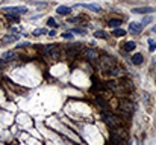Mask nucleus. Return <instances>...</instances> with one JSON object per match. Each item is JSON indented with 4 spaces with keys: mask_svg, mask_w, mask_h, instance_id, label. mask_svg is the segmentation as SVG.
<instances>
[{
    "mask_svg": "<svg viewBox=\"0 0 156 145\" xmlns=\"http://www.w3.org/2000/svg\"><path fill=\"white\" fill-rule=\"evenodd\" d=\"M102 118H103L105 124H106L109 129H112V130L123 127V121H121L117 115H114V113H111V112H103V113H102Z\"/></svg>",
    "mask_w": 156,
    "mask_h": 145,
    "instance_id": "f257e3e1",
    "label": "nucleus"
},
{
    "mask_svg": "<svg viewBox=\"0 0 156 145\" xmlns=\"http://www.w3.org/2000/svg\"><path fill=\"white\" fill-rule=\"evenodd\" d=\"M3 12H6L9 15H20V14L27 12V8L26 6H5Z\"/></svg>",
    "mask_w": 156,
    "mask_h": 145,
    "instance_id": "f03ea898",
    "label": "nucleus"
},
{
    "mask_svg": "<svg viewBox=\"0 0 156 145\" xmlns=\"http://www.w3.org/2000/svg\"><path fill=\"white\" fill-rule=\"evenodd\" d=\"M44 51H46L47 56H50L55 60H59V57H61V51H59L58 46H46Z\"/></svg>",
    "mask_w": 156,
    "mask_h": 145,
    "instance_id": "7ed1b4c3",
    "label": "nucleus"
},
{
    "mask_svg": "<svg viewBox=\"0 0 156 145\" xmlns=\"http://www.w3.org/2000/svg\"><path fill=\"white\" fill-rule=\"evenodd\" d=\"M133 103H130L129 100H126V98H121L120 100V110H123V112H126V113H130V112H133Z\"/></svg>",
    "mask_w": 156,
    "mask_h": 145,
    "instance_id": "20e7f679",
    "label": "nucleus"
},
{
    "mask_svg": "<svg viewBox=\"0 0 156 145\" xmlns=\"http://www.w3.org/2000/svg\"><path fill=\"white\" fill-rule=\"evenodd\" d=\"M109 139H111V144L112 145H127V139H123V138H121V136H118L115 132H112V133H111Z\"/></svg>",
    "mask_w": 156,
    "mask_h": 145,
    "instance_id": "39448f33",
    "label": "nucleus"
},
{
    "mask_svg": "<svg viewBox=\"0 0 156 145\" xmlns=\"http://www.w3.org/2000/svg\"><path fill=\"white\" fill-rule=\"evenodd\" d=\"M114 67H117V60L114 57H105L103 60H102V68H103L105 71H109Z\"/></svg>",
    "mask_w": 156,
    "mask_h": 145,
    "instance_id": "423d86ee",
    "label": "nucleus"
},
{
    "mask_svg": "<svg viewBox=\"0 0 156 145\" xmlns=\"http://www.w3.org/2000/svg\"><path fill=\"white\" fill-rule=\"evenodd\" d=\"M143 29H144V24L143 23H136V21L129 23V32H132V33H141Z\"/></svg>",
    "mask_w": 156,
    "mask_h": 145,
    "instance_id": "0eeeda50",
    "label": "nucleus"
},
{
    "mask_svg": "<svg viewBox=\"0 0 156 145\" xmlns=\"http://www.w3.org/2000/svg\"><path fill=\"white\" fill-rule=\"evenodd\" d=\"M77 6H82V8H85V9L93 11V12H102V8H100L99 5H94V3H80V5H77Z\"/></svg>",
    "mask_w": 156,
    "mask_h": 145,
    "instance_id": "6e6552de",
    "label": "nucleus"
},
{
    "mask_svg": "<svg viewBox=\"0 0 156 145\" xmlns=\"http://www.w3.org/2000/svg\"><path fill=\"white\" fill-rule=\"evenodd\" d=\"M132 12L133 14H150V12H155V9L150 6H141V8H133Z\"/></svg>",
    "mask_w": 156,
    "mask_h": 145,
    "instance_id": "1a4fd4ad",
    "label": "nucleus"
},
{
    "mask_svg": "<svg viewBox=\"0 0 156 145\" xmlns=\"http://www.w3.org/2000/svg\"><path fill=\"white\" fill-rule=\"evenodd\" d=\"M85 54H87V57H88L90 60H97V59H99V53H97L94 48H87V50H85Z\"/></svg>",
    "mask_w": 156,
    "mask_h": 145,
    "instance_id": "9d476101",
    "label": "nucleus"
},
{
    "mask_svg": "<svg viewBox=\"0 0 156 145\" xmlns=\"http://www.w3.org/2000/svg\"><path fill=\"white\" fill-rule=\"evenodd\" d=\"M130 60H132L133 65H143V62H144V56H143L141 53H135V54L130 57Z\"/></svg>",
    "mask_w": 156,
    "mask_h": 145,
    "instance_id": "9b49d317",
    "label": "nucleus"
},
{
    "mask_svg": "<svg viewBox=\"0 0 156 145\" xmlns=\"http://www.w3.org/2000/svg\"><path fill=\"white\" fill-rule=\"evenodd\" d=\"M56 12H58L59 15H68V14L71 12V8H70V6H58V8H56Z\"/></svg>",
    "mask_w": 156,
    "mask_h": 145,
    "instance_id": "f8f14e48",
    "label": "nucleus"
},
{
    "mask_svg": "<svg viewBox=\"0 0 156 145\" xmlns=\"http://www.w3.org/2000/svg\"><path fill=\"white\" fill-rule=\"evenodd\" d=\"M109 73H111V76H112V77H121V76L124 74V71H123L121 68H118V67L111 68V70H109Z\"/></svg>",
    "mask_w": 156,
    "mask_h": 145,
    "instance_id": "ddd939ff",
    "label": "nucleus"
},
{
    "mask_svg": "<svg viewBox=\"0 0 156 145\" xmlns=\"http://www.w3.org/2000/svg\"><path fill=\"white\" fill-rule=\"evenodd\" d=\"M17 53L15 51H5L3 54H2V59H8V60H14V59H17Z\"/></svg>",
    "mask_w": 156,
    "mask_h": 145,
    "instance_id": "4468645a",
    "label": "nucleus"
},
{
    "mask_svg": "<svg viewBox=\"0 0 156 145\" xmlns=\"http://www.w3.org/2000/svg\"><path fill=\"white\" fill-rule=\"evenodd\" d=\"M18 40H20L18 35H8V36L3 38V43H5V44H9V43H15V41H18Z\"/></svg>",
    "mask_w": 156,
    "mask_h": 145,
    "instance_id": "2eb2a0df",
    "label": "nucleus"
},
{
    "mask_svg": "<svg viewBox=\"0 0 156 145\" xmlns=\"http://www.w3.org/2000/svg\"><path fill=\"white\" fill-rule=\"evenodd\" d=\"M115 133H117L118 136H121L123 139H127V138H129V135H127V132H126L124 129H121V127H120V129H115Z\"/></svg>",
    "mask_w": 156,
    "mask_h": 145,
    "instance_id": "dca6fc26",
    "label": "nucleus"
},
{
    "mask_svg": "<svg viewBox=\"0 0 156 145\" xmlns=\"http://www.w3.org/2000/svg\"><path fill=\"white\" fill-rule=\"evenodd\" d=\"M108 26L112 27V29H117V27L121 26V20H111V21L108 23Z\"/></svg>",
    "mask_w": 156,
    "mask_h": 145,
    "instance_id": "f3484780",
    "label": "nucleus"
},
{
    "mask_svg": "<svg viewBox=\"0 0 156 145\" xmlns=\"http://www.w3.org/2000/svg\"><path fill=\"white\" fill-rule=\"evenodd\" d=\"M135 47H136V44H135L133 41H129V43L124 44V50H126V51H133Z\"/></svg>",
    "mask_w": 156,
    "mask_h": 145,
    "instance_id": "a211bd4d",
    "label": "nucleus"
},
{
    "mask_svg": "<svg viewBox=\"0 0 156 145\" xmlns=\"http://www.w3.org/2000/svg\"><path fill=\"white\" fill-rule=\"evenodd\" d=\"M112 35H114V36H124V35H126V30H123V29L117 27V29H114Z\"/></svg>",
    "mask_w": 156,
    "mask_h": 145,
    "instance_id": "6ab92c4d",
    "label": "nucleus"
},
{
    "mask_svg": "<svg viewBox=\"0 0 156 145\" xmlns=\"http://www.w3.org/2000/svg\"><path fill=\"white\" fill-rule=\"evenodd\" d=\"M94 36H96V38H100V40H105V38L108 36V33H106L105 30H96V32H94Z\"/></svg>",
    "mask_w": 156,
    "mask_h": 145,
    "instance_id": "aec40b11",
    "label": "nucleus"
},
{
    "mask_svg": "<svg viewBox=\"0 0 156 145\" xmlns=\"http://www.w3.org/2000/svg\"><path fill=\"white\" fill-rule=\"evenodd\" d=\"M47 33V30L46 29H37V30H34L32 32V36H38V35H46Z\"/></svg>",
    "mask_w": 156,
    "mask_h": 145,
    "instance_id": "412c9836",
    "label": "nucleus"
},
{
    "mask_svg": "<svg viewBox=\"0 0 156 145\" xmlns=\"http://www.w3.org/2000/svg\"><path fill=\"white\" fill-rule=\"evenodd\" d=\"M155 48H156V43L153 40H149V50L150 51H155Z\"/></svg>",
    "mask_w": 156,
    "mask_h": 145,
    "instance_id": "4be33fe9",
    "label": "nucleus"
},
{
    "mask_svg": "<svg viewBox=\"0 0 156 145\" xmlns=\"http://www.w3.org/2000/svg\"><path fill=\"white\" fill-rule=\"evenodd\" d=\"M62 38L64 40H73V33L71 32H64L62 33Z\"/></svg>",
    "mask_w": 156,
    "mask_h": 145,
    "instance_id": "5701e85b",
    "label": "nucleus"
},
{
    "mask_svg": "<svg viewBox=\"0 0 156 145\" xmlns=\"http://www.w3.org/2000/svg\"><path fill=\"white\" fill-rule=\"evenodd\" d=\"M47 24H49L50 27H58V23L55 21V18H49V20H47Z\"/></svg>",
    "mask_w": 156,
    "mask_h": 145,
    "instance_id": "b1692460",
    "label": "nucleus"
},
{
    "mask_svg": "<svg viewBox=\"0 0 156 145\" xmlns=\"http://www.w3.org/2000/svg\"><path fill=\"white\" fill-rule=\"evenodd\" d=\"M6 17H8V20H11V21H18V17H17V15H9V14H6Z\"/></svg>",
    "mask_w": 156,
    "mask_h": 145,
    "instance_id": "393cba45",
    "label": "nucleus"
},
{
    "mask_svg": "<svg viewBox=\"0 0 156 145\" xmlns=\"http://www.w3.org/2000/svg\"><path fill=\"white\" fill-rule=\"evenodd\" d=\"M74 32H76V33H80V35H85V30H83V29H80V27H76V29H74Z\"/></svg>",
    "mask_w": 156,
    "mask_h": 145,
    "instance_id": "a878e982",
    "label": "nucleus"
},
{
    "mask_svg": "<svg viewBox=\"0 0 156 145\" xmlns=\"http://www.w3.org/2000/svg\"><path fill=\"white\" fill-rule=\"evenodd\" d=\"M150 21H152V18H150V17H146V18L143 20V24H146V23H150Z\"/></svg>",
    "mask_w": 156,
    "mask_h": 145,
    "instance_id": "bb28decb",
    "label": "nucleus"
},
{
    "mask_svg": "<svg viewBox=\"0 0 156 145\" xmlns=\"http://www.w3.org/2000/svg\"><path fill=\"white\" fill-rule=\"evenodd\" d=\"M26 46H29V43H21V44H18V47H17V48H20V47H26Z\"/></svg>",
    "mask_w": 156,
    "mask_h": 145,
    "instance_id": "cd10ccee",
    "label": "nucleus"
}]
</instances>
